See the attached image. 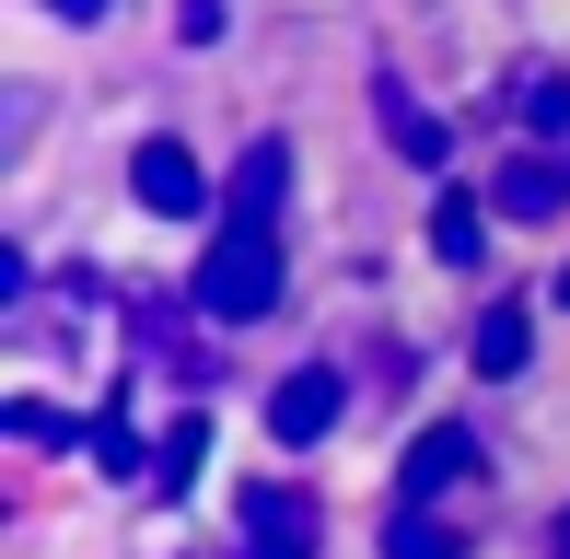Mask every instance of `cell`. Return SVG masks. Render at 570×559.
Masks as SVG:
<instances>
[{
    "label": "cell",
    "instance_id": "obj_1",
    "mask_svg": "<svg viewBox=\"0 0 570 559\" xmlns=\"http://www.w3.org/2000/svg\"><path fill=\"white\" fill-rule=\"evenodd\" d=\"M279 198H292V140H245V164L222 187V234L198 257V280H187L210 326L279 315Z\"/></svg>",
    "mask_w": 570,
    "mask_h": 559
},
{
    "label": "cell",
    "instance_id": "obj_2",
    "mask_svg": "<svg viewBox=\"0 0 570 559\" xmlns=\"http://www.w3.org/2000/svg\"><path fill=\"white\" fill-rule=\"evenodd\" d=\"M128 198H140L151 222H187V210H210V175H198L187 140H140L128 151Z\"/></svg>",
    "mask_w": 570,
    "mask_h": 559
},
{
    "label": "cell",
    "instance_id": "obj_3",
    "mask_svg": "<svg viewBox=\"0 0 570 559\" xmlns=\"http://www.w3.org/2000/svg\"><path fill=\"white\" fill-rule=\"evenodd\" d=\"M489 467V454H478V431H420V443H407V467H396V490H407V513H431V501H443V490H465V478H478Z\"/></svg>",
    "mask_w": 570,
    "mask_h": 559
},
{
    "label": "cell",
    "instance_id": "obj_4",
    "mask_svg": "<svg viewBox=\"0 0 570 559\" xmlns=\"http://www.w3.org/2000/svg\"><path fill=\"white\" fill-rule=\"evenodd\" d=\"M338 409H350V385L338 373H279V396H268V443H326V431H338Z\"/></svg>",
    "mask_w": 570,
    "mask_h": 559
},
{
    "label": "cell",
    "instance_id": "obj_5",
    "mask_svg": "<svg viewBox=\"0 0 570 559\" xmlns=\"http://www.w3.org/2000/svg\"><path fill=\"white\" fill-rule=\"evenodd\" d=\"M559 198H570V164H548V151H512L501 187H489V210H501V222H559Z\"/></svg>",
    "mask_w": 570,
    "mask_h": 559
},
{
    "label": "cell",
    "instance_id": "obj_6",
    "mask_svg": "<svg viewBox=\"0 0 570 559\" xmlns=\"http://www.w3.org/2000/svg\"><path fill=\"white\" fill-rule=\"evenodd\" d=\"M245 537L268 559H303V548H315V501H303V490H245Z\"/></svg>",
    "mask_w": 570,
    "mask_h": 559
},
{
    "label": "cell",
    "instance_id": "obj_7",
    "mask_svg": "<svg viewBox=\"0 0 570 559\" xmlns=\"http://www.w3.org/2000/svg\"><path fill=\"white\" fill-rule=\"evenodd\" d=\"M524 350H535V315H524V303H489V315H478V373H501V385H512Z\"/></svg>",
    "mask_w": 570,
    "mask_h": 559
},
{
    "label": "cell",
    "instance_id": "obj_8",
    "mask_svg": "<svg viewBox=\"0 0 570 559\" xmlns=\"http://www.w3.org/2000/svg\"><path fill=\"white\" fill-rule=\"evenodd\" d=\"M431 257H443V268H478V257H489V210H478L465 187L431 210Z\"/></svg>",
    "mask_w": 570,
    "mask_h": 559
},
{
    "label": "cell",
    "instance_id": "obj_9",
    "mask_svg": "<svg viewBox=\"0 0 570 559\" xmlns=\"http://www.w3.org/2000/svg\"><path fill=\"white\" fill-rule=\"evenodd\" d=\"M373 106H384V140H396L407 164H443V117H420V106H407L396 82H373Z\"/></svg>",
    "mask_w": 570,
    "mask_h": 559
},
{
    "label": "cell",
    "instance_id": "obj_10",
    "mask_svg": "<svg viewBox=\"0 0 570 559\" xmlns=\"http://www.w3.org/2000/svg\"><path fill=\"white\" fill-rule=\"evenodd\" d=\"M512 106H524L535 140H570V70H524V82H512Z\"/></svg>",
    "mask_w": 570,
    "mask_h": 559
},
{
    "label": "cell",
    "instance_id": "obj_11",
    "mask_svg": "<svg viewBox=\"0 0 570 559\" xmlns=\"http://www.w3.org/2000/svg\"><path fill=\"white\" fill-rule=\"evenodd\" d=\"M198 467H210V420H198V409H187V420H175V431H164V454H151V478H164V490H187V478H198Z\"/></svg>",
    "mask_w": 570,
    "mask_h": 559
},
{
    "label": "cell",
    "instance_id": "obj_12",
    "mask_svg": "<svg viewBox=\"0 0 570 559\" xmlns=\"http://www.w3.org/2000/svg\"><path fill=\"white\" fill-rule=\"evenodd\" d=\"M384 559H465V537L443 513H396V537H384Z\"/></svg>",
    "mask_w": 570,
    "mask_h": 559
},
{
    "label": "cell",
    "instance_id": "obj_13",
    "mask_svg": "<svg viewBox=\"0 0 570 559\" xmlns=\"http://www.w3.org/2000/svg\"><path fill=\"white\" fill-rule=\"evenodd\" d=\"M12 443H94V431H70L59 409H36V396H12Z\"/></svg>",
    "mask_w": 570,
    "mask_h": 559
},
{
    "label": "cell",
    "instance_id": "obj_14",
    "mask_svg": "<svg viewBox=\"0 0 570 559\" xmlns=\"http://www.w3.org/2000/svg\"><path fill=\"white\" fill-rule=\"evenodd\" d=\"M175 36H187V47H210V36H222V0H187V12H175Z\"/></svg>",
    "mask_w": 570,
    "mask_h": 559
},
{
    "label": "cell",
    "instance_id": "obj_15",
    "mask_svg": "<svg viewBox=\"0 0 570 559\" xmlns=\"http://www.w3.org/2000/svg\"><path fill=\"white\" fill-rule=\"evenodd\" d=\"M47 12H59V23H106L117 0H47Z\"/></svg>",
    "mask_w": 570,
    "mask_h": 559
},
{
    "label": "cell",
    "instance_id": "obj_16",
    "mask_svg": "<svg viewBox=\"0 0 570 559\" xmlns=\"http://www.w3.org/2000/svg\"><path fill=\"white\" fill-rule=\"evenodd\" d=\"M548 559H570V501H559V524H548Z\"/></svg>",
    "mask_w": 570,
    "mask_h": 559
},
{
    "label": "cell",
    "instance_id": "obj_17",
    "mask_svg": "<svg viewBox=\"0 0 570 559\" xmlns=\"http://www.w3.org/2000/svg\"><path fill=\"white\" fill-rule=\"evenodd\" d=\"M559 303H570V280H559Z\"/></svg>",
    "mask_w": 570,
    "mask_h": 559
}]
</instances>
